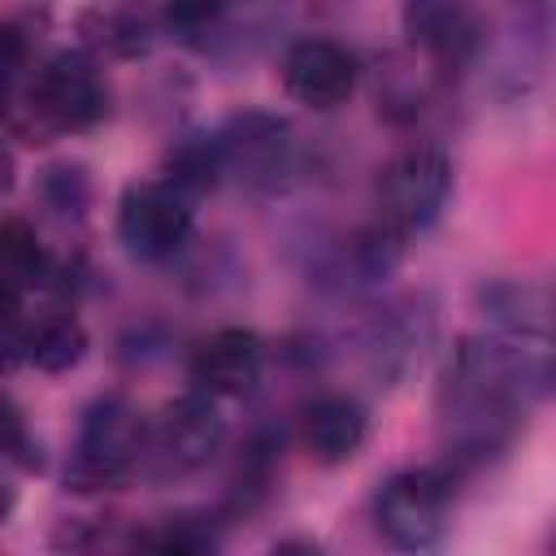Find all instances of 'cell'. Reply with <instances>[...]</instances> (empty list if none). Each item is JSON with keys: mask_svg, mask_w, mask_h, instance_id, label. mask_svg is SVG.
Instances as JSON below:
<instances>
[{"mask_svg": "<svg viewBox=\"0 0 556 556\" xmlns=\"http://www.w3.org/2000/svg\"><path fill=\"white\" fill-rule=\"evenodd\" d=\"M430 339H434V304L426 295L387 300V304L369 308V317L356 330L361 365L378 387L404 382L421 365Z\"/></svg>", "mask_w": 556, "mask_h": 556, "instance_id": "obj_9", "label": "cell"}, {"mask_svg": "<svg viewBox=\"0 0 556 556\" xmlns=\"http://www.w3.org/2000/svg\"><path fill=\"white\" fill-rule=\"evenodd\" d=\"M4 365H30L39 374H70L87 361L91 334L74 304H52V308H13L4 313Z\"/></svg>", "mask_w": 556, "mask_h": 556, "instance_id": "obj_13", "label": "cell"}, {"mask_svg": "<svg viewBox=\"0 0 556 556\" xmlns=\"http://www.w3.org/2000/svg\"><path fill=\"white\" fill-rule=\"evenodd\" d=\"M213 130L222 143L226 182H235L252 195H278L295 182V174L304 165V148L287 117H278L269 109H239Z\"/></svg>", "mask_w": 556, "mask_h": 556, "instance_id": "obj_6", "label": "cell"}, {"mask_svg": "<svg viewBox=\"0 0 556 556\" xmlns=\"http://www.w3.org/2000/svg\"><path fill=\"white\" fill-rule=\"evenodd\" d=\"M113 230H117V243L126 248V256H135L143 265H169V261L187 256V248L195 239V204L161 178H139V182L122 187Z\"/></svg>", "mask_w": 556, "mask_h": 556, "instance_id": "obj_8", "label": "cell"}, {"mask_svg": "<svg viewBox=\"0 0 556 556\" xmlns=\"http://www.w3.org/2000/svg\"><path fill=\"white\" fill-rule=\"evenodd\" d=\"M456 478L443 465H404L387 473L374 491L369 521L374 534L395 556H430L452 534Z\"/></svg>", "mask_w": 556, "mask_h": 556, "instance_id": "obj_4", "label": "cell"}, {"mask_svg": "<svg viewBox=\"0 0 556 556\" xmlns=\"http://www.w3.org/2000/svg\"><path fill=\"white\" fill-rule=\"evenodd\" d=\"M113 109V87L100 56L87 48H52L30 78L4 91V126L17 143H48L61 135L96 130Z\"/></svg>", "mask_w": 556, "mask_h": 556, "instance_id": "obj_2", "label": "cell"}, {"mask_svg": "<svg viewBox=\"0 0 556 556\" xmlns=\"http://www.w3.org/2000/svg\"><path fill=\"white\" fill-rule=\"evenodd\" d=\"M369 408L361 395L352 391H321L313 395L304 408H300V426H295V439L304 447L308 460L326 465V469H339L348 460L361 456V447L369 443Z\"/></svg>", "mask_w": 556, "mask_h": 556, "instance_id": "obj_15", "label": "cell"}, {"mask_svg": "<svg viewBox=\"0 0 556 556\" xmlns=\"http://www.w3.org/2000/svg\"><path fill=\"white\" fill-rule=\"evenodd\" d=\"M265 556H326V547H321L317 539H308V534H287V539H278Z\"/></svg>", "mask_w": 556, "mask_h": 556, "instance_id": "obj_24", "label": "cell"}, {"mask_svg": "<svg viewBox=\"0 0 556 556\" xmlns=\"http://www.w3.org/2000/svg\"><path fill=\"white\" fill-rule=\"evenodd\" d=\"M552 48H556V9L526 4V9L504 13L500 30L486 26V48H482L491 91L495 96H526L534 87V78L547 70Z\"/></svg>", "mask_w": 556, "mask_h": 556, "instance_id": "obj_11", "label": "cell"}, {"mask_svg": "<svg viewBox=\"0 0 556 556\" xmlns=\"http://www.w3.org/2000/svg\"><path fill=\"white\" fill-rule=\"evenodd\" d=\"M278 456H282V434L274 426H256L239 443L226 491H222V517L226 521H243L269 500V491L278 482Z\"/></svg>", "mask_w": 556, "mask_h": 556, "instance_id": "obj_19", "label": "cell"}, {"mask_svg": "<svg viewBox=\"0 0 556 556\" xmlns=\"http://www.w3.org/2000/svg\"><path fill=\"white\" fill-rule=\"evenodd\" d=\"M161 182H169L178 195H187L191 204L208 191H217L226 182V161H222V143L217 130H178L165 143L161 156Z\"/></svg>", "mask_w": 556, "mask_h": 556, "instance_id": "obj_20", "label": "cell"}, {"mask_svg": "<svg viewBox=\"0 0 556 556\" xmlns=\"http://www.w3.org/2000/svg\"><path fill=\"white\" fill-rule=\"evenodd\" d=\"M52 261L56 256L43 248L35 222L9 213L0 226V313L26 308L35 291H48Z\"/></svg>", "mask_w": 556, "mask_h": 556, "instance_id": "obj_18", "label": "cell"}, {"mask_svg": "<svg viewBox=\"0 0 556 556\" xmlns=\"http://www.w3.org/2000/svg\"><path fill=\"white\" fill-rule=\"evenodd\" d=\"M165 35L161 13L135 9V4H96L78 13V48L91 56H113V61H135L156 48Z\"/></svg>", "mask_w": 556, "mask_h": 556, "instance_id": "obj_17", "label": "cell"}, {"mask_svg": "<svg viewBox=\"0 0 556 556\" xmlns=\"http://www.w3.org/2000/svg\"><path fill=\"white\" fill-rule=\"evenodd\" d=\"M486 17L456 0H408L400 9V30L408 35L413 52L426 56L430 70L465 74L482 61L486 48Z\"/></svg>", "mask_w": 556, "mask_h": 556, "instance_id": "obj_12", "label": "cell"}, {"mask_svg": "<svg viewBox=\"0 0 556 556\" xmlns=\"http://www.w3.org/2000/svg\"><path fill=\"white\" fill-rule=\"evenodd\" d=\"M486 326L517 343H556V278H495L478 287Z\"/></svg>", "mask_w": 556, "mask_h": 556, "instance_id": "obj_16", "label": "cell"}, {"mask_svg": "<svg viewBox=\"0 0 556 556\" xmlns=\"http://www.w3.org/2000/svg\"><path fill=\"white\" fill-rule=\"evenodd\" d=\"M148 426L152 417L139 413L135 400L109 391L96 395L74 430L70 460H65V491L70 495H109L130 486L135 473L148 465Z\"/></svg>", "mask_w": 556, "mask_h": 556, "instance_id": "obj_3", "label": "cell"}, {"mask_svg": "<svg viewBox=\"0 0 556 556\" xmlns=\"http://www.w3.org/2000/svg\"><path fill=\"white\" fill-rule=\"evenodd\" d=\"M4 460L22 473H39L43 469V443L35 434V426L26 421V413L17 408V400H4Z\"/></svg>", "mask_w": 556, "mask_h": 556, "instance_id": "obj_23", "label": "cell"}, {"mask_svg": "<svg viewBox=\"0 0 556 556\" xmlns=\"http://www.w3.org/2000/svg\"><path fill=\"white\" fill-rule=\"evenodd\" d=\"M226 439H230V426H226L222 400H213L204 391H182L148 426V465H143V473H152L156 482L191 478V473H200L217 460Z\"/></svg>", "mask_w": 556, "mask_h": 556, "instance_id": "obj_7", "label": "cell"}, {"mask_svg": "<svg viewBox=\"0 0 556 556\" xmlns=\"http://www.w3.org/2000/svg\"><path fill=\"white\" fill-rule=\"evenodd\" d=\"M456 187L452 152L439 139H408L400 143L374 182V217L400 230L404 239L430 230Z\"/></svg>", "mask_w": 556, "mask_h": 556, "instance_id": "obj_5", "label": "cell"}, {"mask_svg": "<svg viewBox=\"0 0 556 556\" xmlns=\"http://www.w3.org/2000/svg\"><path fill=\"white\" fill-rule=\"evenodd\" d=\"M269 348L248 326H217L200 334L187 352V378L191 391H204L213 400H243L265 378Z\"/></svg>", "mask_w": 556, "mask_h": 556, "instance_id": "obj_14", "label": "cell"}, {"mask_svg": "<svg viewBox=\"0 0 556 556\" xmlns=\"http://www.w3.org/2000/svg\"><path fill=\"white\" fill-rule=\"evenodd\" d=\"M126 556H226L213 517H169L156 530L135 534Z\"/></svg>", "mask_w": 556, "mask_h": 556, "instance_id": "obj_22", "label": "cell"}, {"mask_svg": "<svg viewBox=\"0 0 556 556\" xmlns=\"http://www.w3.org/2000/svg\"><path fill=\"white\" fill-rule=\"evenodd\" d=\"M552 556H556V539H552Z\"/></svg>", "mask_w": 556, "mask_h": 556, "instance_id": "obj_25", "label": "cell"}, {"mask_svg": "<svg viewBox=\"0 0 556 556\" xmlns=\"http://www.w3.org/2000/svg\"><path fill=\"white\" fill-rule=\"evenodd\" d=\"M539 395L534 348L504 339L495 330L465 334L443 361L434 391V421L443 469L460 482L513 452L521 439L526 413Z\"/></svg>", "mask_w": 556, "mask_h": 556, "instance_id": "obj_1", "label": "cell"}, {"mask_svg": "<svg viewBox=\"0 0 556 556\" xmlns=\"http://www.w3.org/2000/svg\"><path fill=\"white\" fill-rule=\"evenodd\" d=\"M91 174L83 161H48L39 174H35V200L48 217H56L61 226H78L87 222V208H91Z\"/></svg>", "mask_w": 556, "mask_h": 556, "instance_id": "obj_21", "label": "cell"}, {"mask_svg": "<svg viewBox=\"0 0 556 556\" xmlns=\"http://www.w3.org/2000/svg\"><path fill=\"white\" fill-rule=\"evenodd\" d=\"M278 83L300 109L334 113L361 87V56L334 35H295L278 56Z\"/></svg>", "mask_w": 556, "mask_h": 556, "instance_id": "obj_10", "label": "cell"}]
</instances>
